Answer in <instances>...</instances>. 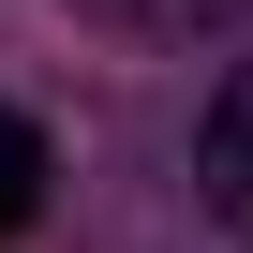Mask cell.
<instances>
[{
    "instance_id": "6da1fadb",
    "label": "cell",
    "mask_w": 253,
    "mask_h": 253,
    "mask_svg": "<svg viewBox=\"0 0 253 253\" xmlns=\"http://www.w3.org/2000/svg\"><path fill=\"white\" fill-rule=\"evenodd\" d=\"M194 194H209V223H223V238H253V60L209 89V134H194Z\"/></svg>"
},
{
    "instance_id": "7a4b0ae2",
    "label": "cell",
    "mask_w": 253,
    "mask_h": 253,
    "mask_svg": "<svg viewBox=\"0 0 253 253\" xmlns=\"http://www.w3.org/2000/svg\"><path fill=\"white\" fill-rule=\"evenodd\" d=\"M119 30H149V45H194V30H238L253 0H104Z\"/></svg>"
},
{
    "instance_id": "3957f363",
    "label": "cell",
    "mask_w": 253,
    "mask_h": 253,
    "mask_svg": "<svg viewBox=\"0 0 253 253\" xmlns=\"http://www.w3.org/2000/svg\"><path fill=\"white\" fill-rule=\"evenodd\" d=\"M30 209H45V134H30L15 104H0V238H15Z\"/></svg>"
}]
</instances>
